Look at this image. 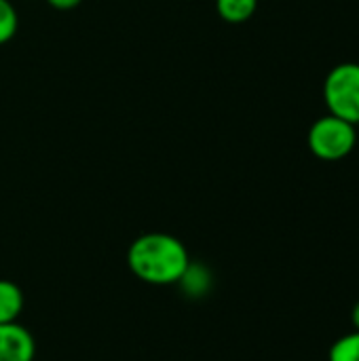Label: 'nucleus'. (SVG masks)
<instances>
[{"mask_svg":"<svg viewBox=\"0 0 359 361\" xmlns=\"http://www.w3.org/2000/svg\"><path fill=\"white\" fill-rule=\"evenodd\" d=\"M131 273L150 286H174L182 281L190 267L186 245L167 233H146L127 252Z\"/></svg>","mask_w":359,"mask_h":361,"instance_id":"1","label":"nucleus"},{"mask_svg":"<svg viewBox=\"0 0 359 361\" xmlns=\"http://www.w3.org/2000/svg\"><path fill=\"white\" fill-rule=\"evenodd\" d=\"M324 99L330 114L359 123V63H341L332 68L324 82Z\"/></svg>","mask_w":359,"mask_h":361,"instance_id":"2","label":"nucleus"},{"mask_svg":"<svg viewBox=\"0 0 359 361\" xmlns=\"http://www.w3.org/2000/svg\"><path fill=\"white\" fill-rule=\"evenodd\" d=\"M309 148L317 159L341 161L355 148V125L334 114L322 116L309 131Z\"/></svg>","mask_w":359,"mask_h":361,"instance_id":"3","label":"nucleus"},{"mask_svg":"<svg viewBox=\"0 0 359 361\" xmlns=\"http://www.w3.org/2000/svg\"><path fill=\"white\" fill-rule=\"evenodd\" d=\"M34 336L23 326L0 324V361H34Z\"/></svg>","mask_w":359,"mask_h":361,"instance_id":"4","label":"nucleus"},{"mask_svg":"<svg viewBox=\"0 0 359 361\" xmlns=\"http://www.w3.org/2000/svg\"><path fill=\"white\" fill-rule=\"evenodd\" d=\"M23 311V292L15 281L0 279V324H13Z\"/></svg>","mask_w":359,"mask_h":361,"instance_id":"5","label":"nucleus"},{"mask_svg":"<svg viewBox=\"0 0 359 361\" xmlns=\"http://www.w3.org/2000/svg\"><path fill=\"white\" fill-rule=\"evenodd\" d=\"M258 0H216L218 15L229 23H243L256 13Z\"/></svg>","mask_w":359,"mask_h":361,"instance_id":"6","label":"nucleus"},{"mask_svg":"<svg viewBox=\"0 0 359 361\" xmlns=\"http://www.w3.org/2000/svg\"><path fill=\"white\" fill-rule=\"evenodd\" d=\"M328 361H359V332L345 334L343 338H339L332 349Z\"/></svg>","mask_w":359,"mask_h":361,"instance_id":"7","label":"nucleus"},{"mask_svg":"<svg viewBox=\"0 0 359 361\" xmlns=\"http://www.w3.org/2000/svg\"><path fill=\"white\" fill-rule=\"evenodd\" d=\"M19 19H17V11L8 0H0V44L8 42L15 32H17Z\"/></svg>","mask_w":359,"mask_h":361,"instance_id":"8","label":"nucleus"},{"mask_svg":"<svg viewBox=\"0 0 359 361\" xmlns=\"http://www.w3.org/2000/svg\"><path fill=\"white\" fill-rule=\"evenodd\" d=\"M47 2L57 11H70V8H76L83 0H47Z\"/></svg>","mask_w":359,"mask_h":361,"instance_id":"9","label":"nucleus"},{"mask_svg":"<svg viewBox=\"0 0 359 361\" xmlns=\"http://www.w3.org/2000/svg\"><path fill=\"white\" fill-rule=\"evenodd\" d=\"M351 322H353V328L359 332V300L355 302V307H353V313H351Z\"/></svg>","mask_w":359,"mask_h":361,"instance_id":"10","label":"nucleus"}]
</instances>
